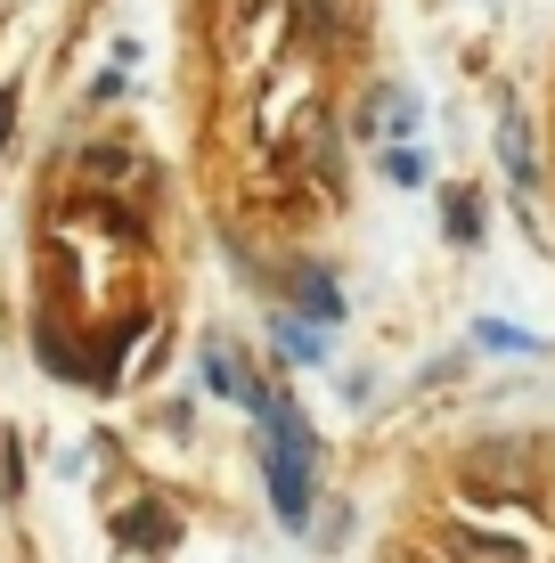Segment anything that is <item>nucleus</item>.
I'll use <instances>...</instances> for the list:
<instances>
[{
    "mask_svg": "<svg viewBox=\"0 0 555 563\" xmlns=\"http://www.w3.org/2000/svg\"><path fill=\"white\" fill-rule=\"evenodd\" d=\"M262 482H270V507H278L286 531H311V465L262 441Z\"/></svg>",
    "mask_w": 555,
    "mask_h": 563,
    "instance_id": "1",
    "label": "nucleus"
},
{
    "mask_svg": "<svg viewBox=\"0 0 555 563\" xmlns=\"http://www.w3.org/2000/svg\"><path fill=\"white\" fill-rule=\"evenodd\" d=\"M270 343H278L286 367H319V360H328V327H311V319H278Z\"/></svg>",
    "mask_w": 555,
    "mask_h": 563,
    "instance_id": "2",
    "label": "nucleus"
},
{
    "mask_svg": "<svg viewBox=\"0 0 555 563\" xmlns=\"http://www.w3.org/2000/svg\"><path fill=\"white\" fill-rule=\"evenodd\" d=\"M114 539L123 548H171V515L164 507H123L114 515Z\"/></svg>",
    "mask_w": 555,
    "mask_h": 563,
    "instance_id": "3",
    "label": "nucleus"
},
{
    "mask_svg": "<svg viewBox=\"0 0 555 563\" xmlns=\"http://www.w3.org/2000/svg\"><path fill=\"white\" fill-rule=\"evenodd\" d=\"M302 319H311V327H335L343 319V295H335L328 269H302Z\"/></svg>",
    "mask_w": 555,
    "mask_h": 563,
    "instance_id": "4",
    "label": "nucleus"
},
{
    "mask_svg": "<svg viewBox=\"0 0 555 563\" xmlns=\"http://www.w3.org/2000/svg\"><path fill=\"white\" fill-rule=\"evenodd\" d=\"M474 343H482V352H507V360H531V352H547L540 335H523V327H507V319H482V327H474Z\"/></svg>",
    "mask_w": 555,
    "mask_h": 563,
    "instance_id": "5",
    "label": "nucleus"
},
{
    "mask_svg": "<svg viewBox=\"0 0 555 563\" xmlns=\"http://www.w3.org/2000/svg\"><path fill=\"white\" fill-rule=\"evenodd\" d=\"M442 212H449V238L457 245L482 238V197H474V188H442Z\"/></svg>",
    "mask_w": 555,
    "mask_h": 563,
    "instance_id": "6",
    "label": "nucleus"
},
{
    "mask_svg": "<svg viewBox=\"0 0 555 563\" xmlns=\"http://www.w3.org/2000/svg\"><path fill=\"white\" fill-rule=\"evenodd\" d=\"M499 147H507V172H514L523 188L540 180V164H531V140H523V114H514V107H507V123H499Z\"/></svg>",
    "mask_w": 555,
    "mask_h": 563,
    "instance_id": "7",
    "label": "nucleus"
},
{
    "mask_svg": "<svg viewBox=\"0 0 555 563\" xmlns=\"http://www.w3.org/2000/svg\"><path fill=\"white\" fill-rule=\"evenodd\" d=\"M204 384H213V393H229V400H237V384H245V367H237V360H229V352H221V343H204Z\"/></svg>",
    "mask_w": 555,
    "mask_h": 563,
    "instance_id": "8",
    "label": "nucleus"
},
{
    "mask_svg": "<svg viewBox=\"0 0 555 563\" xmlns=\"http://www.w3.org/2000/svg\"><path fill=\"white\" fill-rule=\"evenodd\" d=\"M385 172H392L400 188H417V180H425V155H417V147H392V155H385Z\"/></svg>",
    "mask_w": 555,
    "mask_h": 563,
    "instance_id": "9",
    "label": "nucleus"
},
{
    "mask_svg": "<svg viewBox=\"0 0 555 563\" xmlns=\"http://www.w3.org/2000/svg\"><path fill=\"white\" fill-rule=\"evenodd\" d=\"M9 131H16V90H0V147H9Z\"/></svg>",
    "mask_w": 555,
    "mask_h": 563,
    "instance_id": "10",
    "label": "nucleus"
}]
</instances>
